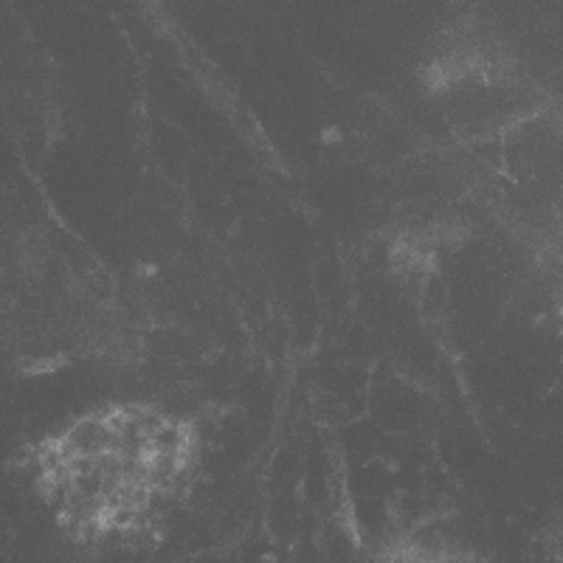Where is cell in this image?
Segmentation results:
<instances>
[{
    "instance_id": "6da1fadb",
    "label": "cell",
    "mask_w": 563,
    "mask_h": 563,
    "mask_svg": "<svg viewBox=\"0 0 563 563\" xmlns=\"http://www.w3.org/2000/svg\"><path fill=\"white\" fill-rule=\"evenodd\" d=\"M192 437L147 406H110L43 445L37 482L65 527L82 538L153 525L192 474Z\"/></svg>"
}]
</instances>
